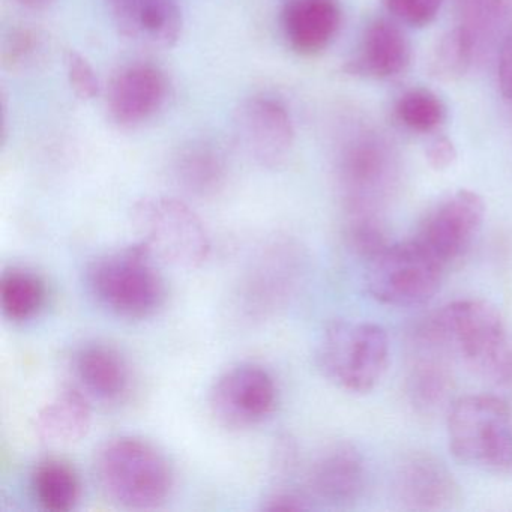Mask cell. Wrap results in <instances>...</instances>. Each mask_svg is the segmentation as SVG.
I'll use <instances>...</instances> for the list:
<instances>
[{
    "label": "cell",
    "instance_id": "obj_1",
    "mask_svg": "<svg viewBox=\"0 0 512 512\" xmlns=\"http://www.w3.org/2000/svg\"><path fill=\"white\" fill-rule=\"evenodd\" d=\"M94 466L101 490L122 508H155L172 490L173 472L166 455L139 437L107 440L98 449Z\"/></svg>",
    "mask_w": 512,
    "mask_h": 512
},
{
    "label": "cell",
    "instance_id": "obj_2",
    "mask_svg": "<svg viewBox=\"0 0 512 512\" xmlns=\"http://www.w3.org/2000/svg\"><path fill=\"white\" fill-rule=\"evenodd\" d=\"M155 256L143 241L104 254L86 269L89 292L110 313L125 319H146L166 301V281Z\"/></svg>",
    "mask_w": 512,
    "mask_h": 512
},
{
    "label": "cell",
    "instance_id": "obj_3",
    "mask_svg": "<svg viewBox=\"0 0 512 512\" xmlns=\"http://www.w3.org/2000/svg\"><path fill=\"white\" fill-rule=\"evenodd\" d=\"M316 361L323 376L343 391H373L389 364V338L376 323L335 320L317 344Z\"/></svg>",
    "mask_w": 512,
    "mask_h": 512
},
{
    "label": "cell",
    "instance_id": "obj_4",
    "mask_svg": "<svg viewBox=\"0 0 512 512\" xmlns=\"http://www.w3.org/2000/svg\"><path fill=\"white\" fill-rule=\"evenodd\" d=\"M449 451L466 466L503 472L512 466V416L494 395H466L451 403L446 418Z\"/></svg>",
    "mask_w": 512,
    "mask_h": 512
},
{
    "label": "cell",
    "instance_id": "obj_5",
    "mask_svg": "<svg viewBox=\"0 0 512 512\" xmlns=\"http://www.w3.org/2000/svg\"><path fill=\"white\" fill-rule=\"evenodd\" d=\"M134 229L157 259L178 268L202 266L211 253V239L199 215L173 197H145L131 211Z\"/></svg>",
    "mask_w": 512,
    "mask_h": 512
},
{
    "label": "cell",
    "instance_id": "obj_6",
    "mask_svg": "<svg viewBox=\"0 0 512 512\" xmlns=\"http://www.w3.org/2000/svg\"><path fill=\"white\" fill-rule=\"evenodd\" d=\"M445 269L415 239L391 244L368 262V292L392 307L422 305L439 292Z\"/></svg>",
    "mask_w": 512,
    "mask_h": 512
},
{
    "label": "cell",
    "instance_id": "obj_7",
    "mask_svg": "<svg viewBox=\"0 0 512 512\" xmlns=\"http://www.w3.org/2000/svg\"><path fill=\"white\" fill-rule=\"evenodd\" d=\"M430 341L452 347L479 374L509 340L502 314L484 299H460L443 307L427 326Z\"/></svg>",
    "mask_w": 512,
    "mask_h": 512
},
{
    "label": "cell",
    "instance_id": "obj_8",
    "mask_svg": "<svg viewBox=\"0 0 512 512\" xmlns=\"http://www.w3.org/2000/svg\"><path fill=\"white\" fill-rule=\"evenodd\" d=\"M274 377L254 364H241L224 371L209 391V409L218 424L230 430L259 425L277 406Z\"/></svg>",
    "mask_w": 512,
    "mask_h": 512
},
{
    "label": "cell",
    "instance_id": "obj_9",
    "mask_svg": "<svg viewBox=\"0 0 512 512\" xmlns=\"http://www.w3.org/2000/svg\"><path fill=\"white\" fill-rule=\"evenodd\" d=\"M484 199L472 190L455 191L437 203L413 236L445 268L466 254L484 224Z\"/></svg>",
    "mask_w": 512,
    "mask_h": 512
},
{
    "label": "cell",
    "instance_id": "obj_10",
    "mask_svg": "<svg viewBox=\"0 0 512 512\" xmlns=\"http://www.w3.org/2000/svg\"><path fill=\"white\" fill-rule=\"evenodd\" d=\"M236 136L260 166L277 169L295 145V124L286 103L271 94L247 98L236 112Z\"/></svg>",
    "mask_w": 512,
    "mask_h": 512
},
{
    "label": "cell",
    "instance_id": "obj_11",
    "mask_svg": "<svg viewBox=\"0 0 512 512\" xmlns=\"http://www.w3.org/2000/svg\"><path fill=\"white\" fill-rule=\"evenodd\" d=\"M169 95V79L160 67L131 62L119 68L107 85V115L119 128L131 130L154 119Z\"/></svg>",
    "mask_w": 512,
    "mask_h": 512
},
{
    "label": "cell",
    "instance_id": "obj_12",
    "mask_svg": "<svg viewBox=\"0 0 512 512\" xmlns=\"http://www.w3.org/2000/svg\"><path fill=\"white\" fill-rule=\"evenodd\" d=\"M110 20L127 40L149 49H172L182 35L176 0H104Z\"/></svg>",
    "mask_w": 512,
    "mask_h": 512
},
{
    "label": "cell",
    "instance_id": "obj_13",
    "mask_svg": "<svg viewBox=\"0 0 512 512\" xmlns=\"http://www.w3.org/2000/svg\"><path fill=\"white\" fill-rule=\"evenodd\" d=\"M412 61V44L397 20L374 19L364 29L352 58L344 65L350 76L389 80L401 76Z\"/></svg>",
    "mask_w": 512,
    "mask_h": 512
},
{
    "label": "cell",
    "instance_id": "obj_14",
    "mask_svg": "<svg viewBox=\"0 0 512 512\" xmlns=\"http://www.w3.org/2000/svg\"><path fill=\"white\" fill-rule=\"evenodd\" d=\"M398 500L413 511H446L460 500V487L448 467L430 454L403 461L395 476Z\"/></svg>",
    "mask_w": 512,
    "mask_h": 512
},
{
    "label": "cell",
    "instance_id": "obj_15",
    "mask_svg": "<svg viewBox=\"0 0 512 512\" xmlns=\"http://www.w3.org/2000/svg\"><path fill=\"white\" fill-rule=\"evenodd\" d=\"M343 13L337 0H286L280 26L287 46L299 56L325 52L341 29Z\"/></svg>",
    "mask_w": 512,
    "mask_h": 512
},
{
    "label": "cell",
    "instance_id": "obj_16",
    "mask_svg": "<svg viewBox=\"0 0 512 512\" xmlns=\"http://www.w3.org/2000/svg\"><path fill=\"white\" fill-rule=\"evenodd\" d=\"M365 485L367 463L364 455L350 443L329 446L308 472L311 494L331 505L355 502L364 493Z\"/></svg>",
    "mask_w": 512,
    "mask_h": 512
},
{
    "label": "cell",
    "instance_id": "obj_17",
    "mask_svg": "<svg viewBox=\"0 0 512 512\" xmlns=\"http://www.w3.org/2000/svg\"><path fill=\"white\" fill-rule=\"evenodd\" d=\"M388 176V157L373 140H356L344 149L340 178L352 214L370 212V200Z\"/></svg>",
    "mask_w": 512,
    "mask_h": 512
},
{
    "label": "cell",
    "instance_id": "obj_18",
    "mask_svg": "<svg viewBox=\"0 0 512 512\" xmlns=\"http://www.w3.org/2000/svg\"><path fill=\"white\" fill-rule=\"evenodd\" d=\"M172 172L179 187L188 194L214 196L226 184V157L212 143L191 140L176 151Z\"/></svg>",
    "mask_w": 512,
    "mask_h": 512
},
{
    "label": "cell",
    "instance_id": "obj_19",
    "mask_svg": "<svg viewBox=\"0 0 512 512\" xmlns=\"http://www.w3.org/2000/svg\"><path fill=\"white\" fill-rule=\"evenodd\" d=\"M92 410L82 392L65 389L35 416L38 439L47 445L67 446L88 434Z\"/></svg>",
    "mask_w": 512,
    "mask_h": 512
},
{
    "label": "cell",
    "instance_id": "obj_20",
    "mask_svg": "<svg viewBox=\"0 0 512 512\" xmlns=\"http://www.w3.org/2000/svg\"><path fill=\"white\" fill-rule=\"evenodd\" d=\"M76 371L89 394L101 401H116L127 394L130 370L118 350L104 344L83 347L76 356Z\"/></svg>",
    "mask_w": 512,
    "mask_h": 512
},
{
    "label": "cell",
    "instance_id": "obj_21",
    "mask_svg": "<svg viewBox=\"0 0 512 512\" xmlns=\"http://www.w3.org/2000/svg\"><path fill=\"white\" fill-rule=\"evenodd\" d=\"M35 499L47 511H71L79 502V476L73 467L58 458L41 461L32 473Z\"/></svg>",
    "mask_w": 512,
    "mask_h": 512
},
{
    "label": "cell",
    "instance_id": "obj_22",
    "mask_svg": "<svg viewBox=\"0 0 512 512\" xmlns=\"http://www.w3.org/2000/svg\"><path fill=\"white\" fill-rule=\"evenodd\" d=\"M454 389L451 371L439 359L419 361L410 371L407 394L416 412L434 415L449 403Z\"/></svg>",
    "mask_w": 512,
    "mask_h": 512
},
{
    "label": "cell",
    "instance_id": "obj_23",
    "mask_svg": "<svg viewBox=\"0 0 512 512\" xmlns=\"http://www.w3.org/2000/svg\"><path fill=\"white\" fill-rule=\"evenodd\" d=\"M49 35L35 26H14L0 43V62L4 70L14 74L31 73L50 59Z\"/></svg>",
    "mask_w": 512,
    "mask_h": 512
},
{
    "label": "cell",
    "instance_id": "obj_24",
    "mask_svg": "<svg viewBox=\"0 0 512 512\" xmlns=\"http://www.w3.org/2000/svg\"><path fill=\"white\" fill-rule=\"evenodd\" d=\"M478 56V44L472 35L460 25H455L437 40L431 50L428 71L440 82H455L466 76Z\"/></svg>",
    "mask_w": 512,
    "mask_h": 512
},
{
    "label": "cell",
    "instance_id": "obj_25",
    "mask_svg": "<svg viewBox=\"0 0 512 512\" xmlns=\"http://www.w3.org/2000/svg\"><path fill=\"white\" fill-rule=\"evenodd\" d=\"M46 302V284L34 272L11 269L0 280V307L13 322L34 319Z\"/></svg>",
    "mask_w": 512,
    "mask_h": 512
},
{
    "label": "cell",
    "instance_id": "obj_26",
    "mask_svg": "<svg viewBox=\"0 0 512 512\" xmlns=\"http://www.w3.org/2000/svg\"><path fill=\"white\" fill-rule=\"evenodd\" d=\"M395 116L407 130L434 133L445 124L448 109L439 95L430 89L415 88L404 92L395 103Z\"/></svg>",
    "mask_w": 512,
    "mask_h": 512
},
{
    "label": "cell",
    "instance_id": "obj_27",
    "mask_svg": "<svg viewBox=\"0 0 512 512\" xmlns=\"http://www.w3.org/2000/svg\"><path fill=\"white\" fill-rule=\"evenodd\" d=\"M457 25L466 29L478 44L479 53L491 40L499 25L512 14L506 0H452Z\"/></svg>",
    "mask_w": 512,
    "mask_h": 512
},
{
    "label": "cell",
    "instance_id": "obj_28",
    "mask_svg": "<svg viewBox=\"0 0 512 512\" xmlns=\"http://www.w3.org/2000/svg\"><path fill=\"white\" fill-rule=\"evenodd\" d=\"M347 241L350 248L367 262L379 256L392 244L388 233L371 212L352 214L347 224Z\"/></svg>",
    "mask_w": 512,
    "mask_h": 512
},
{
    "label": "cell",
    "instance_id": "obj_29",
    "mask_svg": "<svg viewBox=\"0 0 512 512\" xmlns=\"http://www.w3.org/2000/svg\"><path fill=\"white\" fill-rule=\"evenodd\" d=\"M445 0H383L388 13L403 25L425 28L439 16Z\"/></svg>",
    "mask_w": 512,
    "mask_h": 512
},
{
    "label": "cell",
    "instance_id": "obj_30",
    "mask_svg": "<svg viewBox=\"0 0 512 512\" xmlns=\"http://www.w3.org/2000/svg\"><path fill=\"white\" fill-rule=\"evenodd\" d=\"M65 68L71 89L79 100L92 101L100 92V82L91 62L76 50L65 53Z\"/></svg>",
    "mask_w": 512,
    "mask_h": 512
},
{
    "label": "cell",
    "instance_id": "obj_31",
    "mask_svg": "<svg viewBox=\"0 0 512 512\" xmlns=\"http://www.w3.org/2000/svg\"><path fill=\"white\" fill-rule=\"evenodd\" d=\"M458 151L448 136L434 137L425 148V160L434 172H446L457 163Z\"/></svg>",
    "mask_w": 512,
    "mask_h": 512
},
{
    "label": "cell",
    "instance_id": "obj_32",
    "mask_svg": "<svg viewBox=\"0 0 512 512\" xmlns=\"http://www.w3.org/2000/svg\"><path fill=\"white\" fill-rule=\"evenodd\" d=\"M490 382L503 388H512V338L506 341L496 358L490 362L484 373L481 374Z\"/></svg>",
    "mask_w": 512,
    "mask_h": 512
},
{
    "label": "cell",
    "instance_id": "obj_33",
    "mask_svg": "<svg viewBox=\"0 0 512 512\" xmlns=\"http://www.w3.org/2000/svg\"><path fill=\"white\" fill-rule=\"evenodd\" d=\"M497 79H499V88L503 97L512 101V23L506 29L500 44Z\"/></svg>",
    "mask_w": 512,
    "mask_h": 512
},
{
    "label": "cell",
    "instance_id": "obj_34",
    "mask_svg": "<svg viewBox=\"0 0 512 512\" xmlns=\"http://www.w3.org/2000/svg\"><path fill=\"white\" fill-rule=\"evenodd\" d=\"M308 508L310 505H308L307 499L292 493V491L274 494L266 500V505H263V509L266 511H301V509Z\"/></svg>",
    "mask_w": 512,
    "mask_h": 512
},
{
    "label": "cell",
    "instance_id": "obj_35",
    "mask_svg": "<svg viewBox=\"0 0 512 512\" xmlns=\"http://www.w3.org/2000/svg\"><path fill=\"white\" fill-rule=\"evenodd\" d=\"M16 2L20 5V7L28 8V10L38 11L49 7L53 0H16Z\"/></svg>",
    "mask_w": 512,
    "mask_h": 512
},
{
    "label": "cell",
    "instance_id": "obj_36",
    "mask_svg": "<svg viewBox=\"0 0 512 512\" xmlns=\"http://www.w3.org/2000/svg\"><path fill=\"white\" fill-rule=\"evenodd\" d=\"M506 4H508L509 8L512 10V0H506Z\"/></svg>",
    "mask_w": 512,
    "mask_h": 512
}]
</instances>
